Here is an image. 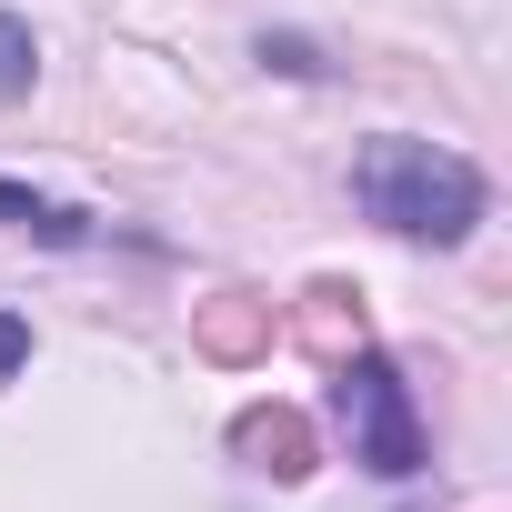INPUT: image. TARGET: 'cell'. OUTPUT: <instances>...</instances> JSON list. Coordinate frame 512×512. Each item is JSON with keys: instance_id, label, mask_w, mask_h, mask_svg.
<instances>
[{"instance_id": "obj_3", "label": "cell", "mask_w": 512, "mask_h": 512, "mask_svg": "<svg viewBox=\"0 0 512 512\" xmlns=\"http://www.w3.org/2000/svg\"><path fill=\"white\" fill-rule=\"evenodd\" d=\"M0 221L31 231V241H51V251H81V241L101 231L91 211H71V201H51V191H21V181H0Z\"/></svg>"}, {"instance_id": "obj_6", "label": "cell", "mask_w": 512, "mask_h": 512, "mask_svg": "<svg viewBox=\"0 0 512 512\" xmlns=\"http://www.w3.org/2000/svg\"><path fill=\"white\" fill-rule=\"evenodd\" d=\"M21 362H31V322H21V312H11V302H0V382H11V372H21Z\"/></svg>"}, {"instance_id": "obj_4", "label": "cell", "mask_w": 512, "mask_h": 512, "mask_svg": "<svg viewBox=\"0 0 512 512\" xmlns=\"http://www.w3.org/2000/svg\"><path fill=\"white\" fill-rule=\"evenodd\" d=\"M31 81H41V41H31L21 11H0V101H21Z\"/></svg>"}, {"instance_id": "obj_1", "label": "cell", "mask_w": 512, "mask_h": 512, "mask_svg": "<svg viewBox=\"0 0 512 512\" xmlns=\"http://www.w3.org/2000/svg\"><path fill=\"white\" fill-rule=\"evenodd\" d=\"M352 201H362V221H382L392 241L462 251V241L482 231V211H492V181H482L462 151L422 141V131H372V141L352 151Z\"/></svg>"}, {"instance_id": "obj_5", "label": "cell", "mask_w": 512, "mask_h": 512, "mask_svg": "<svg viewBox=\"0 0 512 512\" xmlns=\"http://www.w3.org/2000/svg\"><path fill=\"white\" fill-rule=\"evenodd\" d=\"M251 61H262V71H282V81H332V61H322L302 31H262V41H251Z\"/></svg>"}, {"instance_id": "obj_2", "label": "cell", "mask_w": 512, "mask_h": 512, "mask_svg": "<svg viewBox=\"0 0 512 512\" xmlns=\"http://www.w3.org/2000/svg\"><path fill=\"white\" fill-rule=\"evenodd\" d=\"M332 412H342V432H352V462H362L372 482H412V472L432 462V442H422V412H412V382H402L382 352L342 362V382H332Z\"/></svg>"}]
</instances>
